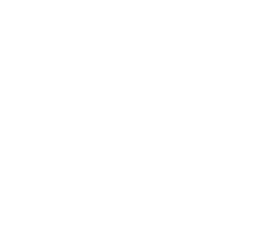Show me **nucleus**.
<instances>
[]
</instances>
